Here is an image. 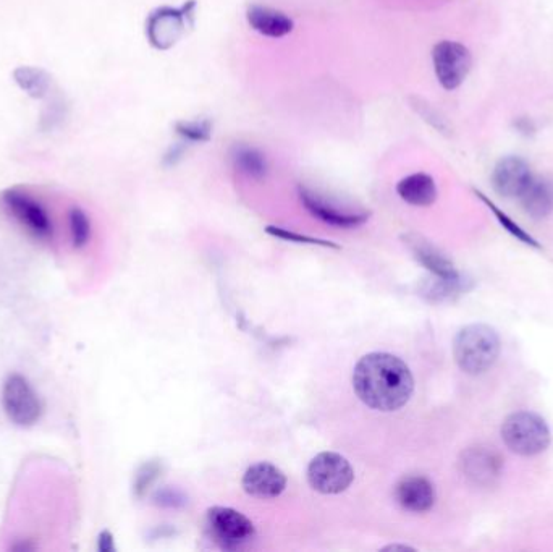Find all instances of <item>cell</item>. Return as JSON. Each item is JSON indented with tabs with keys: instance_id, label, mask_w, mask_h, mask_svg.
Segmentation results:
<instances>
[{
	"instance_id": "603a6c76",
	"label": "cell",
	"mask_w": 553,
	"mask_h": 552,
	"mask_svg": "<svg viewBox=\"0 0 553 552\" xmlns=\"http://www.w3.org/2000/svg\"><path fill=\"white\" fill-rule=\"evenodd\" d=\"M68 226H70V234H72L73 247H86L91 238V222H89L88 214L75 206L68 213Z\"/></svg>"
},
{
	"instance_id": "30bf717a",
	"label": "cell",
	"mask_w": 553,
	"mask_h": 552,
	"mask_svg": "<svg viewBox=\"0 0 553 552\" xmlns=\"http://www.w3.org/2000/svg\"><path fill=\"white\" fill-rule=\"evenodd\" d=\"M298 196H300L301 204L311 216L316 217L319 221L326 222L329 226L342 227V229H355V227L363 226L364 222L368 221V213H350L337 208L330 201L324 200L322 196L311 192L309 188L298 187Z\"/></svg>"
},
{
	"instance_id": "9a60e30c",
	"label": "cell",
	"mask_w": 553,
	"mask_h": 552,
	"mask_svg": "<svg viewBox=\"0 0 553 552\" xmlns=\"http://www.w3.org/2000/svg\"><path fill=\"white\" fill-rule=\"evenodd\" d=\"M395 497L403 509L414 514H423L434 506V485L424 476H408L398 483Z\"/></svg>"
},
{
	"instance_id": "52a82bcc",
	"label": "cell",
	"mask_w": 553,
	"mask_h": 552,
	"mask_svg": "<svg viewBox=\"0 0 553 552\" xmlns=\"http://www.w3.org/2000/svg\"><path fill=\"white\" fill-rule=\"evenodd\" d=\"M432 64L440 86L447 91L456 90L465 83L473 57L468 47L456 41H440L432 49Z\"/></svg>"
},
{
	"instance_id": "f1b7e54d",
	"label": "cell",
	"mask_w": 553,
	"mask_h": 552,
	"mask_svg": "<svg viewBox=\"0 0 553 552\" xmlns=\"http://www.w3.org/2000/svg\"><path fill=\"white\" fill-rule=\"evenodd\" d=\"M387 549H411V548H408V546H395V544H393V546H389V548Z\"/></svg>"
},
{
	"instance_id": "4316f807",
	"label": "cell",
	"mask_w": 553,
	"mask_h": 552,
	"mask_svg": "<svg viewBox=\"0 0 553 552\" xmlns=\"http://www.w3.org/2000/svg\"><path fill=\"white\" fill-rule=\"evenodd\" d=\"M183 145H186L185 141H182L180 145H174L172 148L167 151V154L164 156V164L167 167H172L177 164L180 159H182L183 153H185V148Z\"/></svg>"
},
{
	"instance_id": "7a4b0ae2",
	"label": "cell",
	"mask_w": 553,
	"mask_h": 552,
	"mask_svg": "<svg viewBox=\"0 0 553 552\" xmlns=\"http://www.w3.org/2000/svg\"><path fill=\"white\" fill-rule=\"evenodd\" d=\"M456 365L468 374H482L495 365L500 355V337L494 327L471 324L456 334L453 342Z\"/></svg>"
},
{
	"instance_id": "5bb4252c",
	"label": "cell",
	"mask_w": 553,
	"mask_h": 552,
	"mask_svg": "<svg viewBox=\"0 0 553 552\" xmlns=\"http://www.w3.org/2000/svg\"><path fill=\"white\" fill-rule=\"evenodd\" d=\"M246 22L251 30L264 38L280 39L292 33L295 28L292 18L282 10L272 9L266 5H251L246 10Z\"/></svg>"
},
{
	"instance_id": "8fae6325",
	"label": "cell",
	"mask_w": 553,
	"mask_h": 552,
	"mask_svg": "<svg viewBox=\"0 0 553 552\" xmlns=\"http://www.w3.org/2000/svg\"><path fill=\"white\" fill-rule=\"evenodd\" d=\"M531 167L518 156H507L500 159L492 172V185L495 192L503 198H520L524 188L531 182Z\"/></svg>"
},
{
	"instance_id": "ba28073f",
	"label": "cell",
	"mask_w": 553,
	"mask_h": 552,
	"mask_svg": "<svg viewBox=\"0 0 553 552\" xmlns=\"http://www.w3.org/2000/svg\"><path fill=\"white\" fill-rule=\"evenodd\" d=\"M355 472L350 462L335 452L316 455L308 467V481L317 493L340 494L350 488Z\"/></svg>"
},
{
	"instance_id": "7402d4cb",
	"label": "cell",
	"mask_w": 553,
	"mask_h": 552,
	"mask_svg": "<svg viewBox=\"0 0 553 552\" xmlns=\"http://www.w3.org/2000/svg\"><path fill=\"white\" fill-rule=\"evenodd\" d=\"M476 195L481 198L484 203L487 204V208L492 211V213L495 214V217H497V221L500 222V226L503 227V229L507 230L508 234L513 235V237L516 238V240H520V242L526 243V245H529V247L532 248H541V245L534 240V238L531 237V235L526 232V230L521 229L518 224H516L513 219H511L508 214L503 213L502 209L497 208L492 201L487 198L486 195H482L481 192H476Z\"/></svg>"
},
{
	"instance_id": "484cf974",
	"label": "cell",
	"mask_w": 553,
	"mask_h": 552,
	"mask_svg": "<svg viewBox=\"0 0 553 552\" xmlns=\"http://www.w3.org/2000/svg\"><path fill=\"white\" fill-rule=\"evenodd\" d=\"M157 473H159V467L156 463H149L141 468V472L136 476V493L143 494L148 486L151 485L152 480H156Z\"/></svg>"
},
{
	"instance_id": "2e32d148",
	"label": "cell",
	"mask_w": 553,
	"mask_h": 552,
	"mask_svg": "<svg viewBox=\"0 0 553 552\" xmlns=\"http://www.w3.org/2000/svg\"><path fill=\"white\" fill-rule=\"evenodd\" d=\"M405 243L413 251L414 258L431 271L437 279H458L460 272L456 271L452 261L442 255L434 245L418 235H406Z\"/></svg>"
},
{
	"instance_id": "83f0119b",
	"label": "cell",
	"mask_w": 553,
	"mask_h": 552,
	"mask_svg": "<svg viewBox=\"0 0 553 552\" xmlns=\"http://www.w3.org/2000/svg\"><path fill=\"white\" fill-rule=\"evenodd\" d=\"M98 549L101 552L115 551L114 536H112L110 531L104 530L101 535H99Z\"/></svg>"
},
{
	"instance_id": "d6986e66",
	"label": "cell",
	"mask_w": 553,
	"mask_h": 552,
	"mask_svg": "<svg viewBox=\"0 0 553 552\" xmlns=\"http://www.w3.org/2000/svg\"><path fill=\"white\" fill-rule=\"evenodd\" d=\"M13 83L31 99H44L51 93V73L41 67L20 65L12 72Z\"/></svg>"
},
{
	"instance_id": "5b68a950",
	"label": "cell",
	"mask_w": 553,
	"mask_h": 552,
	"mask_svg": "<svg viewBox=\"0 0 553 552\" xmlns=\"http://www.w3.org/2000/svg\"><path fill=\"white\" fill-rule=\"evenodd\" d=\"M2 407L13 425L30 428L43 417L44 405L23 374L13 373L2 386Z\"/></svg>"
},
{
	"instance_id": "e0dca14e",
	"label": "cell",
	"mask_w": 553,
	"mask_h": 552,
	"mask_svg": "<svg viewBox=\"0 0 553 552\" xmlns=\"http://www.w3.org/2000/svg\"><path fill=\"white\" fill-rule=\"evenodd\" d=\"M521 206L532 219H545L553 213V182L545 177H532L520 196Z\"/></svg>"
},
{
	"instance_id": "ac0fdd59",
	"label": "cell",
	"mask_w": 553,
	"mask_h": 552,
	"mask_svg": "<svg viewBox=\"0 0 553 552\" xmlns=\"http://www.w3.org/2000/svg\"><path fill=\"white\" fill-rule=\"evenodd\" d=\"M397 193L405 203L416 208H427L437 200V185L431 175L418 172L400 180Z\"/></svg>"
},
{
	"instance_id": "6da1fadb",
	"label": "cell",
	"mask_w": 553,
	"mask_h": 552,
	"mask_svg": "<svg viewBox=\"0 0 553 552\" xmlns=\"http://www.w3.org/2000/svg\"><path fill=\"white\" fill-rule=\"evenodd\" d=\"M353 387L368 407L380 412H395L411 399L414 379L405 361L395 355L369 353L355 366Z\"/></svg>"
},
{
	"instance_id": "ffe728a7",
	"label": "cell",
	"mask_w": 553,
	"mask_h": 552,
	"mask_svg": "<svg viewBox=\"0 0 553 552\" xmlns=\"http://www.w3.org/2000/svg\"><path fill=\"white\" fill-rule=\"evenodd\" d=\"M230 159H232L235 170L248 177V179H266L267 172H269V162L258 148L240 143V145L233 146L232 151H230Z\"/></svg>"
},
{
	"instance_id": "44dd1931",
	"label": "cell",
	"mask_w": 553,
	"mask_h": 552,
	"mask_svg": "<svg viewBox=\"0 0 553 552\" xmlns=\"http://www.w3.org/2000/svg\"><path fill=\"white\" fill-rule=\"evenodd\" d=\"M175 133L186 145H203L212 140L214 124L209 119L178 120L174 125Z\"/></svg>"
},
{
	"instance_id": "9c48e42d",
	"label": "cell",
	"mask_w": 553,
	"mask_h": 552,
	"mask_svg": "<svg viewBox=\"0 0 553 552\" xmlns=\"http://www.w3.org/2000/svg\"><path fill=\"white\" fill-rule=\"evenodd\" d=\"M207 528L220 548L238 549L250 543L254 536L253 523L245 515L228 507H214L207 512Z\"/></svg>"
},
{
	"instance_id": "cb8c5ba5",
	"label": "cell",
	"mask_w": 553,
	"mask_h": 552,
	"mask_svg": "<svg viewBox=\"0 0 553 552\" xmlns=\"http://www.w3.org/2000/svg\"><path fill=\"white\" fill-rule=\"evenodd\" d=\"M410 102L414 111L418 112V114L426 120L427 124L432 125V127H434L435 130H439V132H448L447 120H445L444 115L440 114L439 111H435L431 104H427V102L421 98H411Z\"/></svg>"
},
{
	"instance_id": "277c9868",
	"label": "cell",
	"mask_w": 553,
	"mask_h": 552,
	"mask_svg": "<svg viewBox=\"0 0 553 552\" xmlns=\"http://www.w3.org/2000/svg\"><path fill=\"white\" fill-rule=\"evenodd\" d=\"M502 439L511 452L532 457L547 451L550 429L544 418L536 413L516 412L503 421Z\"/></svg>"
},
{
	"instance_id": "d4e9b609",
	"label": "cell",
	"mask_w": 553,
	"mask_h": 552,
	"mask_svg": "<svg viewBox=\"0 0 553 552\" xmlns=\"http://www.w3.org/2000/svg\"><path fill=\"white\" fill-rule=\"evenodd\" d=\"M267 234L274 235V237L282 238V240H288V242L306 243V245H321V247L338 248L335 243L326 242V240H317V238L306 237V235L295 234L292 230L282 229V227H267Z\"/></svg>"
},
{
	"instance_id": "8992f818",
	"label": "cell",
	"mask_w": 553,
	"mask_h": 552,
	"mask_svg": "<svg viewBox=\"0 0 553 552\" xmlns=\"http://www.w3.org/2000/svg\"><path fill=\"white\" fill-rule=\"evenodd\" d=\"M2 203L13 219L39 240L54 237V224L43 204L20 188H9L2 193Z\"/></svg>"
},
{
	"instance_id": "7c38bea8",
	"label": "cell",
	"mask_w": 553,
	"mask_h": 552,
	"mask_svg": "<svg viewBox=\"0 0 553 552\" xmlns=\"http://www.w3.org/2000/svg\"><path fill=\"white\" fill-rule=\"evenodd\" d=\"M460 463L466 478L482 486L492 485L503 468L499 454L489 447H471L463 454Z\"/></svg>"
},
{
	"instance_id": "4fadbf2b",
	"label": "cell",
	"mask_w": 553,
	"mask_h": 552,
	"mask_svg": "<svg viewBox=\"0 0 553 552\" xmlns=\"http://www.w3.org/2000/svg\"><path fill=\"white\" fill-rule=\"evenodd\" d=\"M287 478L280 468L272 463H256L246 470L243 488L250 496L258 499H274L285 491Z\"/></svg>"
},
{
	"instance_id": "3957f363",
	"label": "cell",
	"mask_w": 553,
	"mask_h": 552,
	"mask_svg": "<svg viewBox=\"0 0 553 552\" xmlns=\"http://www.w3.org/2000/svg\"><path fill=\"white\" fill-rule=\"evenodd\" d=\"M198 0H186L178 7L162 5L152 10L146 18L144 33L156 51H169L177 46L186 34L193 30L196 22Z\"/></svg>"
}]
</instances>
